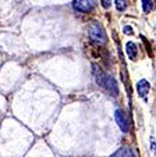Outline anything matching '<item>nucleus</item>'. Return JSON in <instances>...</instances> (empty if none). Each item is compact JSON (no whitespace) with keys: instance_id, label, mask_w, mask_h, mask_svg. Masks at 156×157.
<instances>
[{"instance_id":"20e7f679","label":"nucleus","mask_w":156,"mask_h":157,"mask_svg":"<svg viewBox=\"0 0 156 157\" xmlns=\"http://www.w3.org/2000/svg\"><path fill=\"white\" fill-rule=\"evenodd\" d=\"M110 157H139L135 149L130 147V146H123L116 153H113Z\"/></svg>"},{"instance_id":"1a4fd4ad","label":"nucleus","mask_w":156,"mask_h":157,"mask_svg":"<svg viewBox=\"0 0 156 157\" xmlns=\"http://www.w3.org/2000/svg\"><path fill=\"white\" fill-rule=\"evenodd\" d=\"M142 9L145 13H150L153 9V3L152 0H142Z\"/></svg>"},{"instance_id":"423d86ee","label":"nucleus","mask_w":156,"mask_h":157,"mask_svg":"<svg viewBox=\"0 0 156 157\" xmlns=\"http://www.w3.org/2000/svg\"><path fill=\"white\" fill-rule=\"evenodd\" d=\"M149 89H150V85L146 79H141L138 83H137V92H138V95L141 96L142 99H145L148 96Z\"/></svg>"},{"instance_id":"7ed1b4c3","label":"nucleus","mask_w":156,"mask_h":157,"mask_svg":"<svg viewBox=\"0 0 156 157\" xmlns=\"http://www.w3.org/2000/svg\"><path fill=\"white\" fill-rule=\"evenodd\" d=\"M73 7L78 13H91L95 7V0H73Z\"/></svg>"},{"instance_id":"f03ea898","label":"nucleus","mask_w":156,"mask_h":157,"mask_svg":"<svg viewBox=\"0 0 156 157\" xmlns=\"http://www.w3.org/2000/svg\"><path fill=\"white\" fill-rule=\"evenodd\" d=\"M88 36L94 43L100 44V46L106 44V42H107L106 32H105L103 27L98 21H94V22H91V24L88 25Z\"/></svg>"},{"instance_id":"9d476101","label":"nucleus","mask_w":156,"mask_h":157,"mask_svg":"<svg viewBox=\"0 0 156 157\" xmlns=\"http://www.w3.org/2000/svg\"><path fill=\"white\" fill-rule=\"evenodd\" d=\"M100 2H102V6L105 9H109L110 4H112V0H100Z\"/></svg>"},{"instance_id":"6e6552de","label":"nucleus","mask_w":156,"mask_h":157,"mask_svg":"<svg viewBox=\"0 0 156 157\" xmlns=\"http://www.w3.org/2000/svg\"><path fill=\"white\" fill-rule=\"evenodd\" d=\"M114 3H116V9L118 11H124L127 9V6H128L127 0H114Z\"/></svg>"},{"instance_id":"9b49d317","label":"nucleus","mask_w":156,"mask_h":157,"mask_svg":"<svg viewBox=\"0 0 156 157\" xmlns=\"http://www.w3.org/2000/svg\"><path fill=\"white\" fill-rule=\"evenodd\" d=\"M124 32H126V33H130V32H131V28H130V27H126V28H124Z\"/></svg>"},{"instance_id":"39448f33","label":"nucleus","mask_w":156,"mask_h":157,"mask_svg":"<svg viewBox=\"0 0 156 157\" xmlns=\"http://www.w3.org/2000/svg\"><path fill=\"white\" fill-rule=\"evenodd\" d=\"M114 117H116V121H117L120 129L123 131V132H128V122H127V118H126L124 111H121V110H116Z\"/></svg>"},{"instance_id":"f257e3e1","label":"nucleus","mask_w":156,"mask_h":157,"mask_svg":"<svg viewBox=\"0 0 156 157\" xmlns=\"http://www.w3.org/2000/svg\"><path fill=\"white\" fill-rule=\"evenodd\" d=\"M92 74H94L98 85H99L102 89H105L109 95H112V96H117L118 95L117 81H116L113 77L107 75L98 64H92Z\"/></svg>"},{"instance_id":"0eeeda50","label":"nucleus","mask_w":156,"mask_h":157,"mask_svg":"<svg viewBox=\"0 0 156 157\" xmlns=\"http://www.w3.org/2000/svg\"><path fill=\"white\" fill-rule=\"evenodd\" d=\"M126 46H127V54H128V57L134 60L137 57V44L134 42H128Z\"/></svg>"}]
</instances>
